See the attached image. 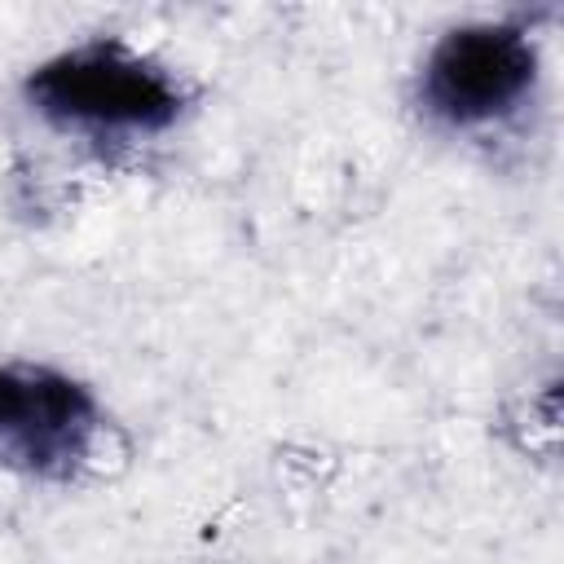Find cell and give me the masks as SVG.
I'll return each instance as SVG.
<instances>
[{
    "mask_svg": "<svg viewBox=\"0 0 564 564\" xmlns=\"http://www.w3.org/2000/svg\"><path fill=\"white\" fill-rule=\"evenodd\" d=\"M546 13L507 9L445 22L414 57L405 101L423 132L498 145L533 123L546 97Z\"/></svg>",
    "mask_w": 564,
    "mask_h": 564,
    "instance_id": "7a4b0ae2",
    "label": "cell"
},
{
    "mask_svg": "<svg viewBox=\"0 0 564 564\" xmlns=\"http://www.w3.org/2000/svg\"><path fill=\"white\" fill-rule=\"evenodd\" d=\"M110 410L101 392L44 357L0 361V467L18 480L70 489L101 467Z\"/></svg>",
    "mask_w": 564,
    "mask_h": 564,
    "instance_id": "3957f363",
    "label": "cell"
},
{
    "mask_svg": "<svg viewBox=\"0 0 564 564\" xmlns=\"http://www.w3.org/2000/svg\"><path fill=\"white\" fill-rule=\"evenodd\" d=\"M18 106L62 141L137 150L181 132L198 93L163 53L119 31H93L40 53L18 75Z\"/></svg>",
    "mask_w": 564,
    "mask_h": 564,
    "instance_id": "6da1fadb",
    "label": "cell"
}]
</instances>
